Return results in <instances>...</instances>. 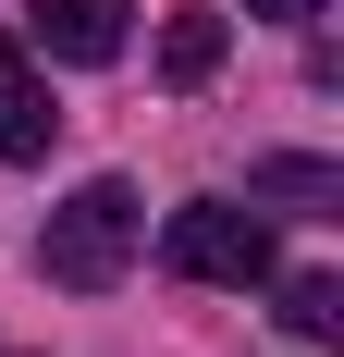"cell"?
Segmentation results:
<instances>
[{
	"label": "cell",
	"instance_id": "1",
	"mask_svg": "<svg viewBox=\"0 0 344 357\" xmlns=\"http://www.w3.org/2000/svg\"><path fill=\"white\" fill-rule=\"evenodd\" d=\"M136 234H148V210H136V185H74L62 210H49V234H37V271L62 296H111L123 271H136Z\"/></svg>",
	"mask_w": 344,
	"mask_h": 357
},
{
	"label": "cell",
	"instance_id": "2",
	"mask_svg": "<svg viewBox=\"0 0 344 357\" xmlns=\"http://www.w3.org/2000/svg\"><path fill=\"white\" fill-rule=\"evenodd\" d=\"M160 259L185 271V284H271V222L234 210V197H197V210H172L160 222Z\"/></svg>",
	"mask_w": 344,
	"mask_h": 357
},
{
	"label": "cell",
	"instance_id": "3",
	"mask_svg": "<svg viewBox=\"0 0 344 357\" xmlns=\"http://www.w3.org/2000/svg\"><path fill=\"white\" fill-rule=\"evenodd\" d=\"M136 0H37V50L49 62H123Z\"/></svg>",
	"mask_w": 344,
	"mask_h": 357
},
{
	"label": "cell",
	"instance_id": "4",
	"mask_svg": "<svg viewBox=\"0 0 344 357\" xmlns=\"http://www.w3.org/2000/svg\"><path fill=\"white\" fill-rule=\"evenodd\" d=\"M49 123H62V111H49L37 62L13 50V37H0V160H37V148H49Z\"/></svg>",
	"mask_w": 344,
	"mask_h": 357
},
{
	"label": "cell",
	"instance_id": "5",
	"mask_svg": "<svg viewBox=\"0 0 344 357\" xmlns=\"http://www.w3.org/2000/svg\"><path fill=\"white\" fill-rule=\"evenodd\" d=\"M221 74V13H172V37H160V86H209Z\"/></svg>",
	"mask_w": 344,
	"mask_h": 357
},
{
	"label": "cell",
	"instance_id": "6",
	"mask_svg": "<svg viewBox=\"0 0 344 357\" xmlns=\"http://www.w3.org/2000/svg\"><path fill=\"white\" fill-rule=\"evenodd\" d=\"M283 333H308V345L344 333V284H332V271H295V284H283Z\"/></svg>",
	"mask_w": 344,
	"mask_h": 357
},
{
	"label": "cell",
	"instance_id": "7",
	"mask_svg": "<svg viewBox=\"0 0 344 357\" xmlns=\"http://www.w3.org/2000/svg\"><path fill=\"white\" fill-rule=\"evenodd\" d=\"M258 197H295V210H332L344 185H332V160H271V173H258Z\"/></svg>",
	"mask_w": 344,
	"mask_h": 357
},
{
	"label": "cell",
	"instance_id": "8",
	"mask_svg": "<svg viewBox=\"0 0 344 357\" xmlns=\"http://www.w3.org/2000/svg\"><path fill=\"white\" fill-rule=\"evenodd\" d=\"M246 13H271V25H308V13H320V0H246Z\"/></svg>",
	"mask_w": 344,
	"mask_h": 357
}]
</instances>
